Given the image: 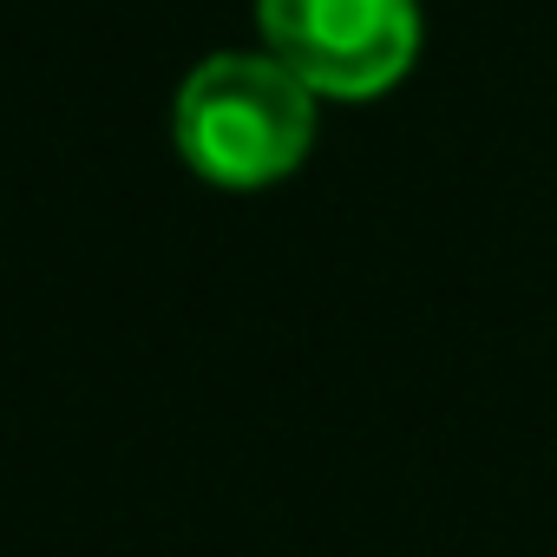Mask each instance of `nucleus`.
<instances>
[{
    "label": "nucleus",
    "mask_w": 557,
    "mask_h": 557,
    "mask_svg": "<svg viewBox=\"0 0 557 557\" xmlns=\"http://www.w3.org/2000/svg\"><path fill=\"white\" fill-rule=\"evenodd\" d=\"M171 138L203 184L262 190L309 158L315 92L275 53H216L177 86Z\"/></svg>",
    "instance_id": "nucleus-1"
},
{
    "label": "nucleus",
    "mask_w": 557,
    "mask_h": 557,
    "mask_svg": "<svg viewBox=\"0 0 557 557\" xmlns=\"http://www.w3.org/2000/svg\"><path fill=\"white\" fill-rule=\"evenodd\" d=\"M256 27L315 99H381L420 53L413 0H256Z\"/></svg>",
    "instance_id": "nucleus-2"
}]
</instances>
